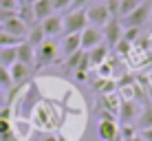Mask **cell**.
<instances>
[{"mask_svg":"<svg viewBox=\"0 0 152 141\" xmlns=\"http://www.w3.org/2000/svg\"><path fill=\"white\" fill-rule=\"evenodd\" d=\"M57 55H60V46H57V42L46 38L44 42L35 49V66H33V71H40V69H44V66L53 64V62L57 60Z\"/></svg>","mask_w":152,"mask_h":141,"instance_id":"1","label":"cell"},{"mask_svg":"<svg viewBox=\"0 0 152 141\" xmlns=\"http://www.w3.org/2000/svg\"><path fill=\"white\" fill-rule=\"evenodd\" d=\"M150 15H152V2H150V0H143L132 13L126 15V18L119 20V22H121L124 29H141L150 20Z\"/></svg>","mask_w":152,"mask_h":141,"instance_id":"2","label":"cell"},{"mask_svg":"<svg viewBox=\"0 0 152 141\" xmlns=\"http://www.w3.org/2000/svg\"><path fill=\"white\" fill-rule=\"evenodd\" d=\"M86 20H88V27L104 29L113 18H110V13H108L106 4L95 2V4H88V7H86Z\"/></svg>","mask_w":152,"mask_h":141,"instance_id":"3","label":"cell"},{"mask_svg":"<svg viewBox=\"0 0 152 141\" xmlns=\"http://www.w3.org/2000/svg\"><path fill=\"white\" fill-rule=\"evenodd\" d=\"M64 18V31L62 35H73V33H82L84 29L88 27V20H86V9L82 11H69Z\"/></svg>","mask_w":152,"mask_h":141,"instance_id":"4","label":"cell"},{"mask_svg":"<svg viewBox=\"0 0 152 141\" xmlns=\"http://www.w3.org/2000/svg\"><path fill=\"white\" fill-rule=\"evenodd\" d=\"M0 31H4L7 35H11V38L20 40V42H24V40H27V33H29V27L18 18V15H13V18L0 22Z\"/></svg>","mask_w":152,"mask_h":141,"instance_id":"5","label":"cell"},{"mask_svg":"<svg viewBox=\"0 0 152 141\" xmlns=\"http://www.w3.org/2000/svg\"><path fill=\"white\" fill-rule=\"evenodd\" d=\"M99 44H104V33H102V29H95V27H86L80 33V46H82V51H91V49H95V46Z\"/></svg>","mask_w":152,"mask_h":141,"instance_id":"6","label":"cell"},{"mask_svg":"<svg viewBox=\"0 0 152 141\" xmlns=\"http://www.w3.org/2000/svg\"><path fill=\"white\" fill-rule=\"evenodd\" d=\"M102 33H104V44H106L108 49H115L117 42L124 38V27H121V22H119V20L113 18L110 22L102 29Z\"/></svg>","mask_w":152,"mask_h":141,"instance_id":"7","label":"cell"},{"mask_svg":"<svg viewBox=\"0 0 152 141\" xmlns=\"http://www.w3.org/2000/svg\"><path fill=\"white\" fill-rule=\"evenodd\" d=\"M40 27H42V31H44V35L49 40H55L57 35H62V31H64V18H62L60 13H53L46 20H42Z\"/></svg>","mask_w":152,"mask_h":141,"instance_id":"8","label":"cell"},{"mask_svg":"<svg viewBox=\"0 0 152 141\" xmlns=\"http://www.w3.org/2000/svg\"><path fill=\"white\" fill-rule=\"evenodd\" d=\"M141 108L137 102H121L119 106V117H121V126H134Z\"/></svg>","mask_w":152,"mask_h":141,"instance_id":"9","label":"cell"},{"mask_svg":"<svg viewBox=\"0 0 152 141\" xmlns=\"http://www.w3.org/2000/svg\"><path fill=\"white\" fill-rule=\"evenodd\" d=\"M57 46H60V55H62V60H66V57L75 55L77 51H82V46H80V33L62 35V42L57 44Z\"/></svg>","mask_w":152,"mask_h":141,"instance_id":"10","label":"cell"},{"mask_svg":"<svg viewBox=\"0 0 152 141\" xmlns=\"http://www.w3.org/2000/svg\"><path fill=\"white\" fill-rule=\"evenodd\" d=\"M99 139L102 141H124L121 134H119V126L117 121H99Z\"/></svg>","mask_w":152,"mask_h":141,"instance_id":"11","label":"cell"},{"mask_svg":"<svg viewBox=\"0 0 152 141\" xmlns=\"http://www.w3.org/2000/svg\"><path fill=\"white\" fill-rule=\"evenodd\" d=\"M15 51H18V62H20V64L33 69V66H35V49H33V46L24 40V42H20L18 46H15Z\"/></svg>","mask_w":152,"mask_h":141,"instance_id":"12","label":"cell"},{"mask_svg":"<svg viewBox=\"0 0 152 141\" xmlns=\"http://www.w3.org/2000/svg\"><path fill=\"white\" fill-rule=\"evenodd\" d=\"M108 55H110V49H108L106 44H99L95 49L86 51V57H88V64L93 66V69H97V66H102L104 62L108 60Z\"/></svg>","mask_w":152,"mask_h":141,"instance_id":"13","label":"cell"},{"mask_svg":"<svg viewBox=\"0 0 152 141\" xmlns=\"http://www.w3.org/2000/svg\"><path fill=\"white\" fill-rule=\"evenodd\" d=\"M31 73H33V69H29V66L20 64V62H15V64L9 69V75H11V82L13 86H22L24 82L31 77Z\"/></svg>","mask_w":152,"mask_h":141,"instance_id":"14","label":"cell"},{"mask_svg":"<svg viewBox=\"0 0 152 141\" xmlns=\"http://www.w3.org/2000/svg\"><path fill=\"white\" fill-rule=\"evenodd\" d=\"M119 106H121V97L119 93H110V95H102L99 97V108L110 115H119Z\"/></svg>","mask_w":152,"mask_h":141,"instance_id":"15","label":"cell"},{"mask_svg":"<svg viewBox=\"0 0 152 141\" xmlns=\"http://www.w3.org/2000/svg\"><path fill=\"white\" fill-rule=\"evenodd\" d=\"M33 13H35V22H42V20H46L49 15H53V7H51V0H35L33 2Z\"/></svg>","mask_w":152,"mask_h":141,"instance_id":"16","label":"cell"},{"mask_svg":"<svg viewBox=\"0 0 152 141\" xmlns=\"http://www.w3.org/2000/svg\"><path fill=\"white\" fill-rule=\"evenodd\" d=\"M134 128H139L141 132L143 130H150L152 128V104H145L143 108H141L137 121H134Z\"/></svg>","mask_w":152,"mask_h":141,"instance_id":"17","label":"cell"},{"mask_svg":"<svg viewBox=\"0 0 152 141\" xmlns=\"http://www.w3.org/2000/svg\"><path fill=\"white\" fill-rule=\"evenodd\" d=\"M15 15H18V18L22 20L29 29L33 27V24H38V22H35V13H33V4H18V11H15Z\"/></svg>","mask_w":152,"mask_h":141,"instance_id":"18","label":"cell"},{"mask_svg":"<svg viewBox=\"0 0 152 141\" xmlns=\"http://www.w3.org/2000/svg\"><path fill=\"white\" fill-rule=\"evenodd\" d=\"M15 62H18V51H15V46H4V49H0V66L11 69Z\"/></svg>","mask_w":152,"mask_h":141,"instance_id":"19","label":"cell"},{"mask_svg":"<svg viewBox=\"0 0 152 141\" xmlns=\"http://www.w3.org/2000/svg\"><path fill=\"white\" fill-rule=\"evenodd\" d=\"M84 57V51H77L75 55L66 57V60H62V73H66V75H71V73H75L80 69V62Z\"/></svg>","mask_w":152,"mask_h":141,"instance_id":"20","label":"cell"},{"mask_svg":"<svg viewBox=\"0 0 152 141\" xmlns=\"http://www.w3.org/2000/svg\"><path fill=\"white\" fill-rule=\"evenodd\" d=\"M44 40H46V35H44V31H42V27L40 24H33V27L29 29V33H27V42L33 46V49H38Z\"/></svg>","mask_w":152,"mask_h":141,"instance_id":"21","label":"cell"},{"mask_svg":"<svg viewBox=\"0 0 152 141\" xmlns=\"http://www.w3.org/2000/svg\"><path fill=\"white\" fill-rule=\"evenodd\" d=\"M141 2H143V0H119V20H124L126 15H130Z\"/></svg>","mask_w":152,"mask_h":141,"instance_id":"22","label":"cell"},{"mask_svg":"<svg viewBox=\"0 0 152 141\" xmlns=\"http://www.w3.org/2000/svg\"><path fill=\"white\" fill-rule=\"evenodd\" d=\"M13 88V82H11V75H9V69L0 66V91H11Z\"/></svg>","mask_w":152,"mask_h":141,"instance_id":"23","label":"cell"},{"mask_svg":"<svg viewBox=\"0 0 152 141\" xmlns=\"http://www.w3.org/2000/svg\"><path fill=\"white\" fill-rule=\"evenodd\" d=\"M115 51H117V55H121V57H128L130 55V51H132V44L128 42V40H119L117 46H115Z\"/></svg>","mask_w":152,"mask_h":141,"instance_id":"24","label":"cell"},{"mask_svg":"<svg viewBox=\"0 0 152 141\" xmlns=\"http://www.w3.org/2000/svg\"><path fill=\"white\" fill-rule=\"evenodd\" d=\"M20 40L11 38V35H7L4 31H0V49H4V46H18Z\"/></svg>","mask_w":152,"mask_h":141,"instance_id":"25","label":"cell"},{"mask_svg":"<svg viewBox=\"0 0 152 141\" xmlns=\"http://www.w3.org/2000/svg\"><path fill=\"white\" fill-rule=\"evenodd\" d=\"M73 4V0H51V7H53V11H69Z\"/></svg>","mask_w":152,"mask_h":141,"instance_id":"26","label":"cell"},{"mask_svg":"<svg viewBox=\"0 0 152 141\" xmlns=\"http://www.w3.org/2000/svg\"><path fill=\"white\" fill-rule=\"evenodd\" d=\"M106 9H108V13H110V18L119 20V0H108Z\"/></svg>","mask_w":152,"mask_h":141,"instance_id":"27","label":"cell"},{"mask_svg":"<svg viewBox=\"0 0 152 141\" xmlns=\"http://www.w3.org/2000/svg\"><path fill=\"white\" fill-rule=\"evenodd\" d=\"M139 31L141 29H124V40H128V42L132 44L134 40H139Z\"/></svg>","mask_w":152,"mask_h":141,"instance_id":"28","label":"cell"},{"mask_svg":"<svg viewBox=\"0 0 152 141\" xmlns=\"http://www.w3.org/2000/svg\"><path fill=\"white\" fill-rule=\"evenodd\" d=\"M11 132H13V121H4V119H0V137L11 134Z\"/></svg>","mask_w":152,"mask_h":141,"instance_id":"29","label":"cell"},{"mask_svg":"<svg viewBox=\"0 0 152 141\" xmlns=\"http://www.w3.org/2000/svg\"><path fill=\"white\" fill-rule=\"evenodd\" d=\"M88 2H91V0H73V4H71L69 11H82V9L88 7Z\"/></svg>","mask_w":152,"mask_h":141,"instance_id":"30","label":"cell"},{"mask_svg":"<svg viewBox=\"0 0 152 141\" xmlns=\"http://www.w3.org/2000/svg\"><path fill=\"white\" fill-rule=\"evenodd\" d=\"M139 134H141L145 141H152V128H150V130H143V132H139Z\"/></svg>","mask_w":152,"mask_h":141,"instance_id":"31","label":"cell"},{"mask_svg":"<svg viewBox=\"0 0 152 141\" xmlns=\"http://www.w3.org/2000/svg\"><path fill=\"white\" fill-rule=\"evenodd\" d=\"M7 106V97H4V91H0V108Z\"/></svg>","mask_w":152,"mask_h":141,"instance_id":"32","label":"cell"},{"mask_svg":"<svg viewBox=\"0 0 152 141\" xmlns=\"http://www.w3.org/2000/svg\"><path fill=\"white\" fill-rule=\"evenodd\" d=\"M35 0H18V4H33Z\"/></svg>","mask_w":152,"mask_h":141,"instance_id":"33","label":"cell"},{"mask_svg":"<svg viewBox=\"0 0 152 141\" xmlns=\"http://www.w3.org/2000/svg\"><path fill=\"white\" fill-rule=\"evenodd\" d=\"M132 141H145V139L141 137V134H134V137H132Z\"/></svg>","mask_w":152,"mask_h":141,"instance_id":"34","label":"cell"},{"mask_svg":"<svg viewBox=\"0 0 152 141\" xmlns=\"http://www.w3.org/2000/svg\"><path fill=\"white\" fill-rule=\"evenodd\" d=\"M57 141H66V137L64 134H57Z\"/></svg>","mask_w":152,"mask_h":141,"instance_id":"35","label":"cell"},{"mask_svg":"<svg viewBox=\"0 0 152 141\" xmlns=\"http://www.w3.org/2000/svg\"><path fill=\"white\" fill-rule=\"evenodd\" d=\"M95 2H102V4H106V2H108V0H95Z\"/></svg>","mask_w":152,"mask_h":141,"instance_id":"36","label":"cell"},{"mask_svg":"<svg viewBox=\"0 0 152 141\" xmlns=\"http://www.w3.org/2000/svg\"><path fill=\"white\" fill-rule=\"evenodd\" d=\"M150 2H152V0H150Z\"/></svg>","mask_w":152,"mask_h":141,"instance_id":"37","label":"cell"},{"mask_svg":"<svg viewBox=\"0 0 152 141\" xmlns=\"http://www.w3.org/2000/svg\"><path fill=\"white\" fill-rule=\"evenodd\" d=\"M150 18H152V15H150Z\"/></svg>","mask_w":152,"mask_h":141,"instance_id":"38","label":"cell"}]
</instances>
